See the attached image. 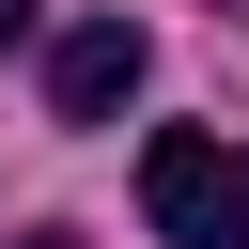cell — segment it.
Here are the masks:
<instances>
[{
  "label": "cell",
  "instance_id": "cell-1",
  "mask_svg": "<svg viewBox=\"0 0 249 249\" xmlns=\"http://www.w3.org/2000/svg\"><path fill=\"white\" fill-rule=\"evenodd\" d=\"M140 218H156V249H249V140L156 124L140 140Z\"/></svg>",
  "mask_w": 249,
  "mask_h": 249
},
{
  "label": "cell",
  "instance_id": "cell-2",
  "mask_svg": "<svg viewBox=\"0 0 249 249\" xmlns=\"http://www.w3.org/2000/svg\"><path fill=\"white\" fill-rule=\"evenodd\" d=\"M140 78H156V31H140V16H78V31L47 47V109H62V124H109Z\"/></svg>",
  "mask_w": 249,
  "mask_h": 249
},
{
  "label": "cell",
  "instance_id": "cell-3",
  "mask_svg": "<svg viewBox=\"0 0 249 249\" xmlns=\"http://www.w3.org/2000/svg\"><path fill=\"white\" fill-rule=\"evenodd\" d=\"M16 47H31V0H0V62H16Z\"/></svg>",
  "mask_w": 249,
  "mask_h": 249
},
{
  "label": "cell",
  "instance_id": "cell-4",
  "mask_svg": "<svg viewBox=\"0 0 249 249\" xmlns=\"http://www.w3.org/2000/svg\"><path fill=\"white\" fill-rule=\"evenodd\" d=\"M16 249H78V233H62V218H47V233H16Z\"/></svg>",
  "mask_w": 249,
  "mask_h": 249
},
{
  "label": "cell",
  "instance_id": "cell-5",
  "mask_svg": "<svg viewBox=\"0 0 249 249\" xmlns=\"http://www.w3.org/2000/svg\"><path fill=\"white\" fill-rule=\"evenodd\" d=\"M218 16H249V0H218Z\"/></svg>",
  "mask_w": 249,
  "mask_h": 249
}]
</instances>
